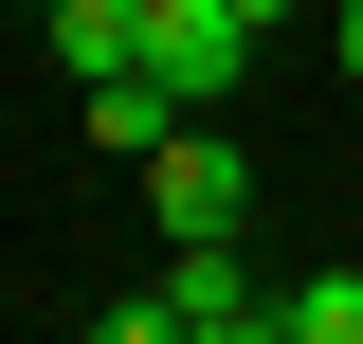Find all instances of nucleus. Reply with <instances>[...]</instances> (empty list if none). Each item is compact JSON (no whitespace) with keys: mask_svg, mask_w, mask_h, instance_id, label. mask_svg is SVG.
Wrapping results in <instances>:
<instances>
[{"mask_svg":"<svg viewBox=\"0 0 363 344\" xmlns=\"http://www.w3.org/2000/svg\"><path fill=\"white\" fill-rule=\"evenodd\" d=\"M91 326L109 344H272V290L236 236H164V290H109Z\"/></svg>","mask_w":363,"mask_h":344,"instance_id":"f257e3e1","label":"nucleus"},{"mask_svg":"<svg viewBox=\"0 0 363 344\" xmlns=\"http://www.w3.org/2000/svg\"><path fill=\"white\" fill-rule=\"evenodd\" d=\"M145 73H164L182 109H236V91H255V18H236V0H145Z\"/></svg>","mask_w":363,"mask_h":344,"instance_id":"f03ea898","label":"nucleus"},{"mask_svg":"<svg viewBox=\"0 0 363 344\" xmlns=\"http://www.w3.org/2000/svg\"><path fill=\"white\" fill-rule=\"evenodd\" d=\"M145 217H164V236H236V217H255V164H236V145L182 109V127L145 145Z\"/></svg>","mask_w":363,"mask_h":344,"instance_id":"7ed1b4c3","label":"nucleus"},{"mask_svg":"<svg viewBox=\"0 0 363 344\" xmlns=\"http://www.w3.org/2000/svg\"><path fill=\"white\" fill-rule=\"evenodd\" d=\"M164 127H182V91H164V73H91V145H128V164H145Z\"/></svg>","mask_w":363,"mask_h":344,"instance_id":"20e7f679","label":"nucleus"},{"mask_svg":"<svg viewBox=\"0 0 363 344\" xmlns=\"http://www.w3.org/2000/svg\"><path fill=\"white\" fill-rule=\"evenodd\" d=\"M272 344H363V272H291L272 290Z\"/></svg>","mask_w":363,"mask_h":344,"instance_id":"39448f33","label":"nucleus"},{"mask_svg":"<svg viewBox=\"0 0 363 344\" xmlns=\"http://www.w3.org/2000/svg\"><path fill=\"white\" fill-rule=\"evenodd\" d=\"M327 55H345V91H363V0H327Z\"/></svg>","mask_w":363,"mask_h":344,"instance_id":"423d86ee","label":"nucleus"},{"mask_svg":"<svg viewBox=\"0 0 363 344\" xmlns=\"http://www.w3.org/2000/svg\"><path fill=\"white\" fill-rule=\"evenodd\" d=\"M236 18H255V37H272V18H309V0H236Z\"/></svg>","mask_w":363,"mask_h":344,"instance_id":"0eeeda50","label":"nucleus"}]
</instances>
